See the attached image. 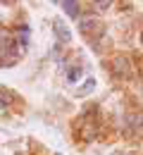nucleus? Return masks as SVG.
<instances>
[{
  "instance_id": "f257e3e1",
  "label": "nucleus",
  "mask_w": 143,
  "mask_h": 155,
  "mask_svg": "<svg viewBox=\"0 0 143 155\" xmlns=\"http://www.w3.org/2000/svg\"><path fill=\"white\" fill-rule=\"evenodd\" d=\"M79 29H81V34H86V36H91L93 31L96 34H100L102 31V26L98 24L96 19H91V17H86V19H81V24H79Z\"/></svg>"
},
{
  "instance_id": "f03ea898",
  "label": "nucleus",
  "mask_w": 143,
  "mask_h": 155,
  "mask_svg": "<svg viewBox=\"0 0 143 155\" xmlns=\"http://www.w3.org/2000/svg\"><path fill=\"white\" fill-rule=\"evenodd\" d=\"M55 36L60 38V43H69V41H72V34H69V29L64 26V21H55Z\"/></svg>"
},
{
  "instance_id": "7ed1b4c3",
  "label": "nucleus",
  "mask_w": 143,
  "mask_h": 155,
  "mask_svg": "<svg viewBox=\"0 0 143 155\" xmlns=\"http://www.w3.org/2000/svg\"><path fill=\"white\" fill-rule=\"evenodd\" d=\"M57 5H60L69 17H76V15H79V2H74V0H62V2H57Z\"/></svg>"
},
{
  "instance_id": "20e7f679",
  "label": "nucleus",
  "mask_w": 143,
  "mask_h": 155,
  "mask_svg": "<svg viewBox=\"0 0 143 155\" xmlns=\"http://www.w3.org/2000/svg\"><path fill=\"white\" fill-rule=\"evenodd\" d=\"M93 88H96V79H86V84H83L81 88H76V96H79V98H81V96H88Z\"/></svg>"
},
{
  "instance_id": "39448f33",
  "label": "nucleus",
  "mask_w": 143,
  "mask_h": 155,
  "mask_svg": "<svg viewBox=\"0 0 143 155\" xmlns=\"http://www.w3.org/2000/svg\"><path fill=\"white\" fill-rule=\"evenodd\" d=\"M112 72H115V74H126V60L117 58V60H115V64H112Z\"/></svg>"
},
{
  "instance_id": "423d86ee",
  "label": "nucleus",
  "mask_w": 143,
  "mask_h": 155,
  "mask_svg": "<svg viewBox=\"0 0 143 155\" xmlns=\"http://www.w3.org/2000/svg\"><path fill=\"white\" fill-rule=\"evenodd\" d=\"M81 67H79V64H76V67H69V69H67V79H69V81H79V77H81Z\"/></svg>"
},
{
  "instance_id": "0eeeda50",
  "label": "nucleus",
  "mask_w": 143,
  "mask_h": 155,
  "mask_svg": "<svg viewBox=\"0 0 143 155\" xmlns=\"http://www.w3.org/2000/svg\"><path fill=\"white\" fill-rule=\"evenodd\" d=\"M5 105H7V98H5V96H0V110H2Z\"/></svg>"
},
{
  "instance_id": "6e6552de",
  "label": "nucleus",
  "mask_w": 143,
  "mask_h": 155,
  "mask_svg": "<svg viewBox=\"0 0 143 155\" xmlns=\"http://www.w3.org/2000/svg\"><path fill=\"white\" fill-rule=\"evenodd\" d=\"M141 43H143V34H141Z\"/></svg>"
}]
</instances>
